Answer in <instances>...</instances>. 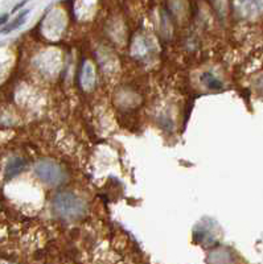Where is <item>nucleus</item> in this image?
Masks as SVG:
<instances>
[{
    "mask_svg": "<svg viewBox=\"0 0 263 264\" xmlns=\"http://www.w3.org/2000/svg\"><path fill=\"white\" fill-rule=\"evenodd\" d=\"M27 15H28V11H24L23 14L19 15L18 18L15 19V20H12V23H10L8 26H6L3 29H2V31H0V35H7V33L12 32V31L18 29L20 26H23L24 22H26Z\"/></svg>",
    "mask_w": 263,
    "mask_h": 264,
    "instance_id": "5",
    "label": "nucleus"
},
{
    "mask_svg": "<svg viewBox=\"0 0 263 264\" xmlns=\"http://www.w3.org/2000/svg\"><path fill=\"white\" fill-rule=\"evenodd\" d=\"M237 6L242 7L239 11L246 19H254L263 12V2H242Z\"/></svg>",
    "mask_w": 263,
    "mask_h": 264,
    "instance_id": "3",
    "label": "nucleus"
},
{
    "mask_svg": "<svg viewBox=\"0 0 263 264\" xmlns=\"http://www.w3.org/2000/svg\"><path fill=\"white\" fill-rule=\"evenodd\" d=\"M94 81V73L93 68L90 65L85 66V72H83V85L86 87L91 86Z\"/></svg>",
    "mask_w": 263,
    "mask_h": 264,
    "instance_id": "7",
    "label": "nucleus"
},
{
    "mask_svg": "<svg viewBox=\"0 0 263 264\" xmlns=\"http://www.w3.org/2000/svg\"><path fill=\"white\" fill-rule=\"evenodd\" d=\"M200 80H201V82L205 85L206 87H209L210 90H222V87H224V84L210 72L202 73Z\"/></svg>",
    "mask_w": 263,
    "mask_h": 264,
    "instance_id": "4",
    "label": "nucleus"
},
{
    "mask_svg": "<svg viewBox=\"0 0 263 264\" xmlns=\"http://www.w3.org/2000/svg\"><path fill=\"white\" fill-rule=\"evenodd\" d=\"M54 213L66 221H76L86 214V203L72 192H61L53 197L52 201Z\"/></svg>",
    "mask_w": 263,
    "mask_h": 264,
    "instance_id": "1",
    "label": "nucleus"
},
{
    "mask_svg": "<svg viewBox=\"0 0 263 264\" xmlns=\"http://www.w3.org/2000/svg\"><path fill=\"white\" fill-rule=\"evenodd\" d=\"M35 173L40 181L48 185H58L65 180V173L60 165L52 161H41L35 168Z\"/></svg>",
    "mask_w": 263,
    "mask_h": 264,
    "instance_id": "2",
    "label": "nucleus"
},
{
    "mask_svg": "<svg viewBox=\"0 0 263 264\" xmlns=\"http://www.w3.org/2000/svg\"><path fill=\"white\" fill-rule=\"evenodd\" d=\"M22 167H23V161L20 159H14L10 163V165H8V176H14L15 173H18V172H20L22 170Z\"/></svg>",
    "mask_w": 263,
    "mask_h": 264,
    "instance_id": "6",
    "label": "nucleus"
}]
</instances>
